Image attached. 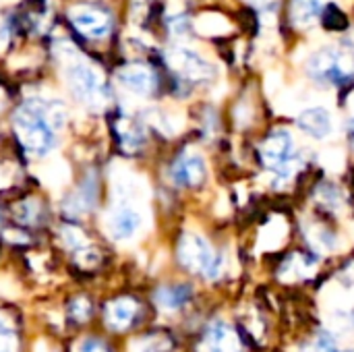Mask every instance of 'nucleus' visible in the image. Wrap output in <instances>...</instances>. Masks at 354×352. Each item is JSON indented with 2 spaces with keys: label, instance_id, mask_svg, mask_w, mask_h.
<instances>
[{
  "label": "nucleus",
  "instance_id": "obj_1",
  "mask_svg": "<svg viewBox=\"0 0 354 352\" xmlns=\"http://www.w3.org/2000/svg\"><path fill=\"white\" fill-rule=\"evenodd\" d=\"M15 129L23 145L35 156H46L54 147L56 137L46 106L29 104L19 108V112L15 114Z\"/></svg>",
  "mask_w": 354,
  "mask_h": 352
},
{
  "label": "nucleus",
  "instance_id": "obj_2",
  "mask_svg": "<svg viewBox=\"0 0 354 352\" xmlns=\"http://www.w3.org/2000/svg\"><path fill=\"white\" fill-rule=\"evenodd\" d=\"M178 261L191 274L207 280H216L224 270V259L214 247L199 234H185L178 243Z\"/></svg>",
  "mask_w": 354,
  "mask_h": 352
},
{
  "label": "nucleus",
  "instance_id": "obj_3",
  "mask_svg": "<svg viewBox=\"0 0 354 352\" xmlns=\"http://www.w3.org/2000/svg\"><path fill=\"white\" fill-rule=\"evenodd\" d=\"M309 73L319 83L342 85L354 77V48H322L309 58Z\"/></svg>",
  "mask_w": 354,
  "mask_h": 352
},
{
  "label": "nucleus",
  "instance_id": "obj_4",
  "mask_svg": "<svg viewBox=\"0 0 354 352\" xmlns=\"http://www.w3.org/2000/svg\"><path fill=\"white\" fill-rule=\"evenodd\" d=\"M263 166L278 178H290L297 170V145L295 137L286 129L272 131L259 149Z\"/></svg>",
  "mask_w": 354,
  "mask_h": 352
},
{
  "label": "nucleus",
  "instance_id": "obj_5",
  "mask_svg": "<svg viewBox=\"0 0 354 352\" xmlns=\"http://www.w3.org/2000/svg\"><path fill=\"white\" fill-rule=\"evenodd\" d=\"M66 79H68V85L73 89V93L83 100L85 104H91V106H100L106 98V87L100 79V75L87 66V64H75L68 68L66 73Z\"/></svg>",
  "mask_w": 354,
  "mask_h": 352
},
{
  "label": "nucleus",
  "instance_id": "obj_6",
  "mask_svg": "<svg viewBox=\"0 0 354 352\" xmlns=\"http://www.w3.org/2000/svg\"><path fill=\"white\" fill-rule=\"evenodd\" d=\"M166 60H168V66L174 73H178L180 77L191 79V81H203V79H209L214 75L212 64L203 56H199L195 50H189V48H183V46H176V48L168 50Z\"/></svg>",
  "mask_w": 354,
  "mask_h": 352
},
{
  "label": "nucleus",
  "instance_id": "obj_7",
  "mask_svg": "<svg viewBox=\"0 0 354 352\" xmlns=\"http://www.w3.org/2000/svg\"><path fill=\"white\" fill-rule=\"evenodd\" d=\"M71 21L75 29L87 37H106L112 31V15L93 4H83L71 10Z\"/></svg>",
  "mask_w": 354,
  "mask_h": 352
},
{
  "label": "nucleus",
  "instance_id": "obj_8",
  "mask_svg": "<svg viewBox=\"0 0 354 352\" xmlns=\"http://www.w3.org/2000/svg\"><path fill=\"white\" fill-rule=\"evenodd\" d=\"M170 176L178 187H187V189L201 187L207 176L205 160L195 151H187L176 158V162L170 168Z\"/></svg>",
  "mask_w": 354,
  "mask_h": 352
},
{
  "label": "nucleus",
  "instance_id": "obj_9",
  "mask_svg": "<svg viewBox=\"0 0 354 352\" xmlns=\"http://www.w3.org/2000/svg\"><path fill=\"white\" fill-rule=\"evenodd\" d=\"M118 81L127 89H131L133 93H137V95H149L156 89V85H158L156 73L147 64H143V62L124 64L118 71Z\"/></svg>",
  "mask_w": 354,
  "mask_h": 352
},
{
  "label": "nucleus",
  "instance_id": "obj_10",
  "mask_svg": "<svg viewBox=\"0 0 354 352\" xmlns=\"http://www.w3.org/2000/svg\"><path fill=\"white\" fill-rule=\"evenodd\" d=\"M299 129L313 137V139H328L334 131V124H332V114L324 108V106H311V108H305L299 118Z\"/></svg>",
  "mask_w": 354,
  "mask_h": 352
},
{
  "label": "nucleus",
  "instance_id": "obj_11",
  "mask_svg": "<svg viewBox=\"0 0 354 352\" xmlns=\"http://www.w3.org/2000/svg\"><path fill=\"white\" fill-rule=\"evenodd\" d=\"M207 352H243V342L236 330L226 322H214L205 334Z\"/></svg>",
  "mask_w": 354,
  "mask_h": 352
},
{
  "label": "nucleus",
  "instance_id": "obj_12",
  "mask_svg": "<svg viewBox=\"0 0 354 352\" xmlns=\"http://www.w3.org/2000/svg\"><path fill=\"white\" fill-rule=\"evenodd\" d=\"M137 313H139V303L135 299H131V297H122V299H116V301L108 303V307H106V324L114 332H124L135 324Z\"/></svg>",
  "mask_w": 354,
  "mask_h": 352
},
{
  "label": "nucleus",
  "instance_id": "obj_13",
  "mask_svg": "<svg viewBox=\"0 0 354 352\" xmlns=\"http://www.w3.org/2000/svg\"><path fill=\"white\" fill-rule=\"evenodd\" d=\"M108 228H110V234L116 241H129L141 228V214L135 207H129V205L118 207V210H114L110 214Z\"/></svg>",
  "mask_w": 354,
  "mask_h": 352
},
{
  "label": "nucleus",
  "instance_id": "obj_14",
  "mask_svg": "<svg viewBox=\"0 0 354 352\" xmlns=\"http://www.w3.org/2000/svg\"><path fill=\"white\" fill-rule=\"evenodd\" d=\"M193 297V288L189 284H170V286H162L156 290L153 299L158 303L160 309L164 311H178L183 309Z\"/></svg>",
  "mask_w": 354,
  "mask_h": 352
},
{
  "label": "nucleus",
  "instance_id": "obj_15",
  "mask_svg": "<svg viewBox=\"0 0 354 352\" xmlns=\"http://www.w3.org/2000/svg\"><path fill=\"white\" fill-rule=\"evenodd\" d=\"M328 0H292V23L295 27L313 25L326 8Z\"/></svg>",
  "mask_w": 354,
  "mask_h": 352
},
{
  "label": "nucleus",
  "instance_id": "obj_16",
  "mask_svg": "<svg viewBox=\"0 0 354 352\" xmlns=\"http://www.w3.org/2000/svg\"><path fill=\"white\" fill-rule=\"evenodd\" d=\"M95 193H97V183L93 176L85 178L81 183V187L75 191V195L66 201V210L71 214H85L93 207V201H95Z\"/></svg>",
  "mask_w": 354,
  "mask_h": 352
},
{
  "label": "nucleus",
  "instance_id": "obj_17",
  "mask_svg": "<svg viewBox=\"0 0 354 352\" xmlns=\"http://www.w3.org/2000/svg\"><path fill=\"white\" fill-rule=\"evenodd\" d=\"M195 29L201 33V35H209V37H216V35H226L232 31V25L230 21L220 15V12H203L197 17L195 21Z\"/></svg>",
  "mask_w": 354,
  "mask_h": 352
},
{
  "label": "nucleus",
  "instance_id": "obj_18",
  "mask_svg": "<svg viewBox=\"0 0 354 352\" xmlns=\"http://www.w3.org/2000/svg\"><path fill=\"white\" fill-rule=\"evenodd\" d=\"M309 272H313V261L303 253L288 255V259L280 268V276L284 280H301V278H307Z\"/></svg>",
  "mask_w": 354,
  "mask_h": 352
},
{
  "label": "nucleus",
  "instance_id": "obj_19",
  "mask_svg": "<svg viewBox=\"0 0 354 352\" xmlns=\"http://www.w3.org/2000/svg\"><path fill=\"white\" fill-rule=\"evenodd\" d=\"M120 141H122V145H124L127 149H137V147H141V143H143V133H141V129H139L137 124L127 122V124L120 129Z\"/></svg>",
  "mask_w": 354,
  "mask_h": 352
},
{
  "label": "nucleus",
  "instance_id": "obj_20",
  "mask_svg": "<svg viewBox=\"0 0 354 352\" xmlns=\"http://www.w3.org/2000/svg\"><path fill=\"white\" fill-rule=\"evenodd\" d=\"M301 352H340L336 349V344H334V340L328 336V334H317L315 338H311V340H307L305 344H303V349Z\"/></svg>",
  "mask_w": 354,
  "mask_h": 352
},
{
  "label": "nucleus",
  "instance_id": "obj_21",
  "mask_svg": "<svg viewBox=\"0 0 354 352\" xmlns=\"http://www.w3.org/2000/svg\"><path fill=\"white\" fill-rule=\"evenodd\" d=\"M62 239H64V243H66L71 249H79V251H81V247L85 245V237H83V232L77 230V228H62Z\"/></svg>",
  "mask_w": 354,
  "mask_h": 352
},
{
  "label": "nucleus",
  "instance_id": "obj_22",
  "mask_svg": "<svg viewBox=\"0 0 354 352\" xmlns=\"http://www.w3.org/2000/svg\"><path fill=\"white\" fill-rule=\"evenodd\" d=\"M89 313H91V305H89L85 299H77V301H73V305H71V317L85 322Z\"/></svg>",
  "mask_w": 354,
  "mask_h": 352
},
{
  "label": "nucleus",
  "instance_id": "obj_23",
  "mask_svg": "<svg viewBox=\"0 0 354 352\" xmlns=\"http://www.w3.org/2000/svg\"><path fill=\"white\" fill-rule=\"evenodd\" d=\"M324 23H326V27H330V29H342V27L346 25V19H344V15L338 12L336 8H330V10L326 12V17H324Z\"/></svg>",
  "mask_w": 354,
  "mask_h": 352
},
{
  "label": "nucleus",
  "instance_id": "obj_24",
  "mask_svg": "<svg viewBox=\"0 0 354 352\" xmlns=\"http://www.w3.org/2000/svg\"><path fill=\"white\" fill-rule=\"evenodd\" d=\"M187 27H189V23H187V19H185V17H180V15H176V17L170 21V31H172L174 35H183V33H187Z\"/></svg>",
  "mask_w": 354,
  "mask_h": 352
},
{
  "label": "nucleus",
  "instance_id": "obj_25",
  "mask_svg": "<svg viewBox=\"0 0 354 352\" xmlns=\"http://www.w3.org/2000/svg\"><path fill=\"white\" fill-rule=\"evenodd\" d=\"M79 352H112L104 342H100V340H85L83 344H81V351Z\"/></svg>",
  "mask_w": 354,
  "mask_h": 352
},
{
  "label": "nucleus",
  "instance_id": "obj_26",
  "mask_svg": "<svg viewBox=\"0 0 354 352\" xmlns=\"http://www.w3.org/2000/svg\"><path fill=\"white\" fill-rule=\"evenodd\" d=\"M255 2H259V4H266V2H270V0H255Z\"/></svg>",
  "mask_w": 354,
  "mask_h": 352
},
{
  "label": "nucleus",
  "instance_id": "obj_27",
  "mask_svg": "<svg viewBox=\"0 0 354 352\" xmlns=\"http://www.w3.org/2000/svg\"><path fill=\"white\" fill-rule=\"evenodd\" d=\"M353 322H354V311H353Z\"/></svg>",
  "mask_w": 354,
  "mask_h": 352
}]
</instances>
